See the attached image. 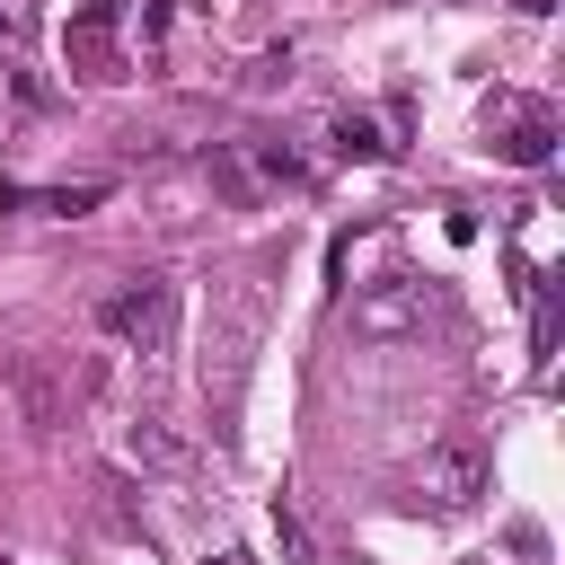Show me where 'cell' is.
Instances as JSON below:
<instances>
[{
	"mask_svg": "<svg viewBox=\"0 0 565 565\" xmlns=\"http://www.w3.org/2000/svg\"><path fill=\"white\" fill-rule=\"evenodd\" d=\"M212 565H247V556H238V547H221V556H212Z\"/></svg>",
	"mask_w": 565,
	"mask_h": 565,
	"instance_id": "cell-12",
	"label": "cell"
},
{
	"mask_svg": "<svg viewBox=\"0 0 565 565\" xmlns=\"http://www.w3.org/2000/svg\"><path fill=\"white\" fill-rule=\"evenodd\" d=\"M486 486H494V459H486V441H468V433H459V441H433V450L415 459V494L441 503V512H468Z\"/></svg>",
	"mask_w": 565,
	"mask_h": 565,
	"instance_id": "cell-2",
	"label": "cell"
},
{
	"mask_svg": "<svg viewBox=\"0 0 565 565\" xmlns=\"http://www.w3.org/2000/svg\"><path fill=\"white\" fill-rule=\"evenodd\" d=\"M97 335H106L115 353H132V362H168V344H177V282H168V274L115 282V291L97 300Z\"/></svg>",
	"mask_w": 565,
	"mask_h": 565,
	"instance_id": "cell-1",
	"label": "cell"
},
{
	"mask_svg": "<svg viewBox=\"0 0 565 565\" xmlns=\"http://www.w3.org/2000/svg\"><path fill=\"white\" fill-rule=\"evenodd\" d=\"M327 150H335V159H388V141H380L371 115H335V124H327Z\"/></svg>",
	"mask_w": 565,
	"mask_h": 565,
	"instance_id": "cell-7",
	"label": "cell"
},
{
	"mask_svg": "<svg viewBox=\"0 0 565 565\" xmlns=\"http://www.w3.org/2000/svg\"><path fill=\"white\" fill-rule=\"evenodd\" d=\"M274 539H282V547H291V556H300V547H309V530H300V521H291V503H274Z\"/></svg>",
	"mask_w": 565,
	"mask_h": 565,
	"instance_id": "cell-10",
	"label": "cell"
},
{
	"mask_svg": "<svg viewBox=\"0 0 565 565\" xmlns=\"http://www.w3.org/2000/svg\"><path fill=\"white\" fill-rule=\"evenodd\" d=\"M106 203V185L88 177V185H44V194H26V212H53V221H79V212H97Z\"/></svg>",
	"mask_w": 565,
	"mask_h": 565,
	"instance_id": "cell-8",
	"label": "cell"
},
{
	"mask_svg": "<svg viewBox=\"0 0 565 565\" xmlns=\"http://www.w3.org/2000/svg\"><path fill=\"white\" fill-rule=\"evenodd\" d=\"M486 124H494V159H512V168L556 159V106L547 97H503V106H486Z\"/></svg>",
	"mask_w": 565,
	"mask_h": 565,
	"instance_id": "cell-4",
	"label": "cell"
},
{
	"mask_svg": "<svg viewBox=\"0 0 565 565\" xmlns=\"http://www.w3.org/2000/svg\"><path fill=\"white\" fill-rule=\"evenodd\" d=\"M168 26H177V9H168V0H132V44H150V53H159V44H168Z\"/></svg>",
	"mask_w": 565,
	"mask_h": 565,
	"instance_id": "cell-9",
	"label": "cell"
},
{
	"mask_svg": "<svg viewBox=\"0 0 565 565\" xmlns=\"http://www.w3.org/2000/svg\"><path fill=\"white\" fill-rule=\"evenodd\" d=\"M0 565H9V556H0Z\"/></svg>",
	"mask_w": 565,
	"mask_h": 565,
	"instance_id": "cell-13",
	"label": "cell"
},
{
	"mask_svg": "<svg viewBox=\"0 0 565 565\" xmlns=\"http://www.w3.org/2000/svg\"><path fill=\"white\" fill-rule=\"evenodd\" d=\"M115 459H124L132 477H159V486L194 468V450H185V433H177L168 415H124V424H115Z\"/></svg>",
	"mask_w": 565,
	"mask_h": 565,
	"instance_id": "cell-5",
	"label": "cell"
},
{
	"mask_svg": "<svg viewBox=\"0 0 565 565\" xmlns=\"http://www.w3.org/2000/svg\"><path fill=\"white\" fill-rule=\"evenodd\" d=\"M424 318H433V291H424V282H388V291L353 300V327H362L371 344H388V335H424Z\"/></svg>",
	"mask_w": 565,
	"mask_h": 565,
	"instance_id": "cell-6",
	"label": "cell"
},
{
	"mask_svg": "<svg viewBox=\"0 0 565 565\" xmlns=\"http://www.w3.org/2000/svg\"><path fill=\"white\" fill-rule=\"evenodd\" d=\"M124 26H132V0H79L62 18V62L88 71V79H115L124 62Z\"/></svg>",
	"mask_w": 565,
	"mask_h": 565,
	"instance_id": "cell-3",
	"label": "cell"
},
{
	"mask_svg": "<svg viewBox=\"0 0 565 565\" xmlns=\"http://www.w3.org/2000/svg\"><path fill=\"white\" fill-rule=\"evenodd\" d=\"M521 9H530V18H547V9H556V0H521Z\"/></svg>",
	"mask_w": 565,
	"mask_h": 565,
	"instance_id": "cell-11",
	"label": "cell"
}]
</instances>
